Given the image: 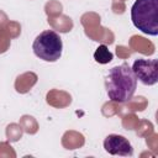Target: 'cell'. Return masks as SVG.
I'll list each match as a JSON object with an SVG mask.
<instances>
[{"instance_id":"obj_1","label":"cell","mask_w":158,"mask_h":158,"mask_svg":"<svg viewBox=\"0 0 158 158\" xmlns=\"http://www.w3.org/2000/svg\"><path fill=\"white\" fill-rule=\"evenodd\" d=\"M105 88L112 102H127L137 89V79L127 63L112 67L105 79Z\"/></svg>"},{"instance_id":"obj_2","label":"cell","mask_w":158,"mask_h":158,"mask_svg":"<svg viewBox=\"0 0 158 158\" xmlns=\"http://www.w3.org/2000/svg\"><path fill=\"white\" fill-rule=\"evenodd\" d=\"M131 20L141 32L158 35V0H136L131 7Z\"/></svg>"},{"instance_id":"obj_6","label":"cell","mask_w":158,"mask_h":158,"mask_svg":"<svg viewBox=\"0 0 158 158\" xmlns=\"http://www.w3.org/2000/svg\"><path fill=\"white\" fill-rule=\"evenodd\" d=\"M112 58L114 54L109 51V48L105 44H100L94 52V59L100 64H107L112 60Z\"/></svg>"},{"instance_id":"obj_4","label":"cell","mask_w":158,"mask_h":158,"mask_svg":"<svg viewBox=\"0 0 158 158\" xmlns=\"http://www.w3.org/2000/svg\"><path fill=\"white\" fill-rule=\"evenodd\" d=\"M132 72L137 80L144 85H154L158 81V60L139 58L133 62Z\"/></svg>"},{"instance_id":"obj_3","label":"cell","mask_w":158,"mask_h":158,"mask_svg":"<svg viewBox=\"0 0 158 158\" xmlns=\"http://www.w3.org/2000/svg\"><path fill=\"white\" fill-rule=\"evenodd\" d=\"M32 49L35 56L40 59L46 62H56L62 56V38L57 32L52 30H46L35 38Z\"/></svg>"},{"instance_id":"obj_5","label":"cell","mask_w":158,"mask_h":158,"mask_svg":"<svg viewBox=\"0 0 158 158\" xmlns=\"http://www.w3.org/2000/svg\"><path fill=\"white\" fill-rule=\"evenodd\" d=\"M104 148L109 154L128 157L133 154V148L130 141L121 135H109L104 139Z\"/></svg>"}]
</instances>
